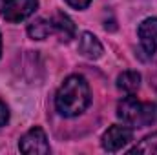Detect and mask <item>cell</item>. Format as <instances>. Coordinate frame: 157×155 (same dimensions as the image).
Instances as JSON below:
<instances>
[{
    "label": "cell",
    "instance_id": "6da1fadb",
    "mask_svg": "<svg viewBox=\"0 0 157 155\" xmlns=\"http://www.w3.org/2000/svg\"><path fill=\"white\" fill-rule=\"evenodd\" d=\"M91 102L90 84L82 75H70L55 95V108L62 117L80 115Z\"/></svg>",
    "mask_w": 157,
    "mask_h": 155
},
{
    "label": "cell",
    "instance_id": "7a4b0ae2",
    "mask_svg": "<svg viewBox=\"0 0 157 155\" xmlns=\"http://www.w3.org/2000/svg\"><path fill=\"white\" fill-rule=\"evenodd\" d=\"M117 117L126 126L144 128L157 122V104L141 102L133 95H128L117 104Z\"/></svg>",
    "mask_w": 157,
    "mask_h": 155
},
{
    "label": "cell",
    "instance_id": "3957f363",
    "mask_svg": "<svg viewBox=\"0 0 157 155\" xmlns=\"http://www.w3.org/2000/svg\"><path fill=\"white\" fill-rule=\"evenodd\" d=\"M18 150L26 155H46L49 153V142L44 130L35 126L26 131L18 141Z\"/></svg>",
    "mask_w": 157,
    "mask_h": 155
},
{
    "label": "cell",
    "instance_id": "277c9868",
    "mask_svg": "<svg viewBox=\"0 0 157 155\" xmlns=\"http://www.w3.org/2000/svg\"><path fill=\"white\" fill-rule=\"evenodd\" d=\"M133 141V131L132 128L128 126H119V124H113L110 126L104 135H102V148L110 153H115V152H121L124 146H128L130 142Z\"/></svg>",
    "mask_w": 157,
    "mask_h": 155
},
{
    "label": "cell",
    "instance_id": "5b68a950",
    "mask_svg": "<svg viewBox=\"0 0 157 155\" xmlns=\"http://www.w3.org/2000/svg\"><path fill=\"white\" fill-rule=\"evenodd\" d=\"M37 7H39V0H6L2 7V17L4 20L17 24L31 17Z\"/></svg>",
    "mask_w": 157,
    "mask_h": 155
},
{
    "label": "cell",
    "instance_id": "8992f818",
    "mask_svg": "<svg viewBox=\"0 0 157 155\" xmlns=\"http://www.w3.org/2000/svg\"><path fill=\"white\" fill-rule=\"evenodd\" d=\"M137 35L141 40V46L146 53H155L157 51V18H146L139 24Z\"/></svg>",
    "mask_w": 157,
    "mask_h": 155
},
{
    "label": "cell",
    "instance_id": "52a82bcc",
    "mask_svg": "<svg viewBox=\"0 0 157 155\" xmlns=\"http://www.w3.org/2000/svg\"><path fill=\"white\" fill-rule=\"evenodd\" d=\"M51 24H53V33H57V37L62 42H70L75 37V24L66 13L62 11L55 13L51 18Z\"/></svg>",
    "mask_w": 157,
    "mask_h": 155
},
{
    "label": "cell",
    "instance_id": "ba28073f",
    "mask_svg": "<svg viewBox=\"0 0 157 155\" xmlns=\"http://www.w3.org/2000/svg\"><path fill=\"white\" fill-rule=\"evenodd\" d=\"M78 51L82 57H86L90 60H97V59H101L104 49H102V44L99 42V39L93 33L84 31L78 39Z\"/></svg>",
    "mask_w": 157,
    "mask_h": 155
},
{
    "label": "cell",
    "instance_id": "9c48e42d",
    "mask_svg": "<svg viewBox=\"0 0 157 155\" xmlns=\"http://www.w3.org/2000/svg\"><path fill=\"white\" fill-rule=\"evenodd\" d=\"M141 86V75L137 71H122L117 77V88L126 93V95H133Z\"/></svg>",
    "mask_w": 157,
    "mask_h": 155
},
{
    "label": "cell",
    "instance_id": "30bf717a",
    "mask_svg": "<svg viewBox=\"0 0 157 155\" xmlns=\"http://www.w3.org/2000/svg\"><path fill=\"white\" fill-rule=\"evenodd\" d=\"M51 33H53V24L51 20H46V18H37L28 26V35L33 40H44Z\"/></svg>",
    "mask_w": 157,
    "mask_h": 155
},
{
    "label": "cell",
    "instance_id": "8fae6325",
    "mask_svg": "<svg viewBox=\"0 0 157 155\" xmlns=\"http://www.w3.org/2000/svg\"><path fill=\"white\" fill-rule=\"evenodd\" d=\"M130 153H144V155H155L157 153V131L152 135H146L135 148L130 150Z\"/></svg>",
    "mask_w": 157,
    "mask_h": 155
},
{
    "label": "cell",
    "instance_id": "7c38bea8",
    "mask_svg": "<svg viewBox=\"0 0 157 155\" xmlns=\"http://www.w3.org/2000/svg\"><path fill=\"white\" fill-rule=\"evenodd\" d=\"M9 120V108L6 106L4 100H0V126H6Z\"/></svg>",
    "mask_w": 157,
    "mask_h": 155
},
{
    "label": "cell",
    "instance_id": "4fadbf2b",
    "mask_svg": "<svg viewBox=\"0 0 157 155\" xmlns=\"http://www.w3.org/2000/svg\"><path fill=\"white\" fill-rule=\"evenodd\" d=\"M71 7H75V9H86L90 4H91V0H66Z\"/></svg>",
    "mask_w": 157,
    "mask_h": 155
},
{
    "label": "cell",
    "instance_id": "5bb4252c",
    "mask_svg": "<svg viewBox=\"0 0 157 155\" xmlns=\"http://www.w3.org/2000/svg\"><path fill=\"white\" fill-rule=\"evenodd\" d=\"M0 55H2V35H0Z\"/></svg>",
    "mask_w": 157,
    "mask_h": 155
}]
</instances>
